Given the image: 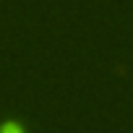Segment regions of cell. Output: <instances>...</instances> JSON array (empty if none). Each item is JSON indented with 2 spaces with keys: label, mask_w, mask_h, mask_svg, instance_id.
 <instances>
[{
  "label": "cell",
  "mask_w": 133,
  "mask_h": 133,
  "mask_svg": "<svg viewBox=\"0 0 133 133\" xmlns=\"http://www.w3.org/2000/svg\"><path fill=\"white\" fill-rule=\"evenodd\" d=\"M0 133H24V128L16 120H5L3 125H0Z\"/></svg>",
  "instance_id": "1"
}]
</instances>
